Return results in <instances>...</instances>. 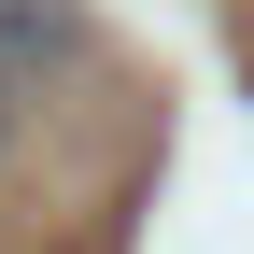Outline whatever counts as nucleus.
<instances>
[{"label": "nucleus", "mask_w": 254, "mask_h": 254, "mask_svg": "<svg viewBox=\"0 0 254 254\" xmlns=\"http://www.w3.org/2000/svg\"><path fill=\"white\" fill-rule=\"evenodd\" d=\"M0 57L14 71H57V57H85V14L71 0H0Z\"/></svg>", "instance_id": "nucleus-1"}]
</instances>
